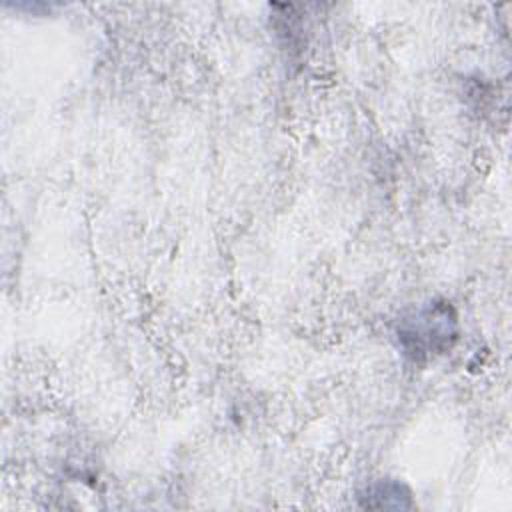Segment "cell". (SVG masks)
<instances>
[{
    "mask_svg": "<svg viewBox=\"0 0 512 512\" xmlns=\"http://www.w3.org/2000/svg\"><path fill=\"white\" fill-rule=\"evenodd\" d=\"M456 334V316L446 302L428 304L398 324L400 346L414 362L442 354L452 346Z\"/></svg>",
    "mask_w": 512,
    "mask_h": 512,
    "instance_id": "6da1fadb",
    "label": "cell"
},
{
    "mask_svg": "<svg viewBox=\"0 0 512 512\" xmlns=\"http://www.w3.org/2000/svg\"><path fill=\"white\" fill-rule=\"evenodd\" d=\"M364 506L370 508H408L410 494L398 482H378L368 488Z\"/></svg>",
    "mask_w": 512,
    "mask_h": 512,
    "instance_id": "7a4b0ae2",
    "label": "cell"
}]
</instances>
